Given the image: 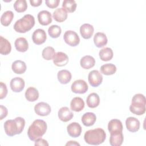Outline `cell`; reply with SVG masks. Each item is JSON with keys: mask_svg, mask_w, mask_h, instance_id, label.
<instances>
[{"mask_svg": "<svg viewBox=\"0 0 146 146\" xmlns=\"http://www.w3.org/2000/svg\"><path fill=\"white\" fill-rule=\"evenodd\" d=\"M68 62V57L67 55L63 52H58L53 58V63L58 67H62Z\"/></svg>", "mask_w": 146, "mask_h": 146, "instance_id": "7c38bea8", "label": "cell"}, {"mask_svg": "<svg viewBox=\"0 0 146 146\" xmlns=\"http://www.w3.org/2000/svg\"><path fill=\"white\" fill-rule=\"evenodd\" d=\"M25 98L29 102H35L39 98V92L33 87H29L25 92Z\"/></svg>", "mask_w": 146, "mask_h": 146, "instance_id": "f1b7e54d", "label": "cell"}, {"mask_svg": "<svg viewBox=\"0 0 146 146\" xmlns=\"http://www.w3.org/2000/svg\"><path fill=\"white\" fill-rule=\"evenodd\" d=\"M53 18L56 22H64L67 18V12L63 8H58L54 11Z\"/></svg>", "mask_w": 146, "mask_h": 146, "instance_id": "f546056e", "label": "cell"}, {"mask_svg": "<svg viewBox=\"0 0 146 146\" xmlns=\"http://www.w3.org/2000/svg\"><path fill=\"white\" fill-rule=\"evenodd\" d=\"M57 77L59 82L63 84H67L71 80V72L67 70H62L58 72Z\"/></svg>", "mask_w": 146, "mask_h": 146, "instance_id": "d4e9b609", "label": "cell"}, {"mask_svg": "<svg viewBox=\"0 0 146 146\" xmlns=\"http://www.w3.org/2000/svg\"><path fill=\"white\" fill-rule=\"evenodd\" d=\"M62 30L60 26L58 25H52L48 29V35L52 38H57L61 34Z\"/></svg>", "mask_w": 146, "mask_h": 146, "instance_id": "8d00e7d4", "label": "cell"}, {"mask_svg": "<svg viewBox=\"0 0 146 146\" xmlns=\"http://www.w3.org/2000/svg\"><path fill=\"white\" fill-rule=\"evenodd\" d=\"M94 31L93 26L88 23L83 24L80 27V33L84 39H90L92 36Z\"/></svg>", "mask_w": 146, "mask_h": 146, "instance_id": "ac0fdd59", "label": "cell"}, {"mask_svg": "<svg viewBox=\"0 0 146 146\" xmlns=\"http://www.w3.org/2000/svg\"><path fill=\"white\" fill-rule=\"evenodd\" d=\"M76 3L74 0H64L62 3L63 8L68 13H73L76 8Z\"/></svg>", "mask_w": 146, "mask_h": 146, "instance_id": "836d02e7", "label": "cell"}, {"mask_svg": "<svg viewBox=\"0 0 146 146\" xmlns=\"http://www.w3.org/2000/svg\"><path fill=\"white\" fill-rule=\"evenodd\" d=\"M34 111L38 115L45 116L50 113L51 108L48 104L45 102H39L35 106Z\"/></svg>", "mask_w": 146, "mask_h": 146, "instance_id": "9c48e42d", "label": "cell"}, {"mask_svg": "<svg viewBox=\"0 0 146 146\" xmlns=\"http://www.w3.org/2000/svg\"><path fill=\"white\" fill-rule=\"evenodd\" d=\"M1 107V117H0V119L2 120L3 118L6 117L7 115V113H8V111L6 107L1 105L0 106Z\"/></svg>", "mask_w": 146, "mask_h": 146, "instance_id": "ab89813d", "label": "cell"}, {"mask_svg": "<svg viewBox=\"0 0 146 146\" xmlns=\"http://www.w3.org/2000/svg\"><path fill=\"white\" fill-rule=\"evenodd\" d=\"M73 116V113L67 107H63L58 111V117L63 122H67L71 120Z\"/></svg>", "mask_w": 146, "mask_h": 146, "instance_id": "e0dca14e", "label": "cell"}, {"mask_svg": "<svg viewBox=\"0 0 146 146\" xmlns=\"http://www.w3.org/2000/svg\"><path fill=\"white\" fill-rule=\"evenodd\" d=\"M30 3L32 6L37 7L40 6L42 4V0H30Z\"/></svg>", "mask_w": 146, "mask_h": 146, "instance_id": "b9f144b4", "label": "cell"}, {"mask_svg": "<svg viewBox=\"0 0 146 146\" xmlns=\"http://www.w3.org/2000/svg\"><path fill=\"white\" fill-rule=\"evenodd\" d=\"M14 45L16 50L21 52H26L29 48V43L26 39L23 37L17 38L15 41Z\"/></svg>", "mask_w": 146, "mask_h": 146, "instance_id": "603a6c76", "label": "cell"}, {"mask_svg": "<svg viewBox=\"0 0 146 146\" xmlns=\"http://www.w3.org/2000/svg\"><path fill=\"white\" fill-rule=\"evenodd\" d=\"M71 88L73 92L80 94L86 93L88 89L87 83L82 79H79L74 81L72 84Z\"/></svg>", "mask_w": 146, "mask_h": 146, "instance_id": "52a82bcc", "label": "cell"}, {"mask_svg": "<svg viewBox=\"0 0 146 146\" xmlns=\"http://www.w3.org/2000/svg\"><path fill=\"white\" fill-rule=\"evenodd\" d=\"M80 64L83 68L90 69L95 66V60L90 55H86L81 58Z\"/></svg>", "mask_w": 146, "mask_h": 146, "instance_id": "83f0119b", "label": "cell"}, {"mask_svg": "<svg viewBox=\"0 0 146 146\" xmlns=\"http://www.w3.org/2000/svg\"><path fill=\"white\" fill-rule=\"evenodd\" d=\"M86 103L88 107L91 108H96L100 103V98L99 95L95 92L89 94L87 98Z\"/></svg>", "mask_w": 146, "mask_h": 146, "instance_id": "4316f807", "label": "cell"}, {"mask_svg": "<svg viewBox=\"0 0 146 146\" xmlns=\"http://www.w3.org/2000/svg\"><path fill=\"white\" fill-rule=\"evenodd\" d=\"M124 140L122 132L111 133L110 137V144L112 146H120Z\"/></svg>", "mask_w": 146, "mask_h": 146, "instance_id": "cb8c5ba5", "label": "cell"}, {"mask_svg": "<svg viewBox=\"0 0 146 146\" xmlns=\"http://www.w3.org/2000/svg\"><path fill=\"white\" fill-rule=\"evenodd\" d=\"M42 55V57L44 59L47 60H50L53 59V58L55 55V51L54 48L52 47L48 46L45 47L43 50Z\"/></svg>", "mask_w": 146, "mask_h": 146, "instance_id": "e575fe53", "label": "cell"}, {"mask_svg": "<svg viewBox=\"0 0 146 146\" xmlns=\"http://www.w3.org/2000/svg\"><path fill=\"white\" fill-rule=\"evenodd\" d=\"M67 130L70 136L72 137H78L81 134L82 127L78 123L73 122L68 125Z\"/></svg>", "mask_w": 146, "mask_h": 146, "instance_id": "5bb4252c", "label": "cell"}, {"mask_svg": "<svg viewBox=\"0 0 146 146\" xmlns=\"http://www.w3.org/2000/svg\"><path fill=\"white\" fill-rule=\"evenodd\" d=\"M14 8L18 13L25 12L27 8V2L25 0H17L14 3Z\"/></svg>", "mask_w": 146, "mask_h": 146, "instance_id": "d590c367", "label": "cell"}, {"mask_svg": "<svg viewBox=\"0 0 146 146\" xmlns=\"http://www.w3.org/2000/svg\"><path fill=\"white\" fill-rule=\"evenodd\" d=\"M47 128V124L44 120L41 119L34 120L29 127L27 131L29 138L32 141L40 138L46 133Z\"/></svg>", "mask_w": 146, "mask_h": 146, "instance_id": "7a4b0ae2", "label": "cell"}, {"mask_svg": "<svg viewBox=\"0 0 146 146\" xmlns=\"http://www.w3.org/2000/svg\"><path fill=\"white\" fill-rule=\"evenodd\" d=\"M100 72L106 75H111L114 74L116 71V67L112 63H107L103 64L100 67Z\"/></svg>", "mask_w": 146, "mask_h": 146, "instance_id": "1f68e13d", "label": "cell"}, {"mask_svg": "<svg viewBox=\"0 0 146 146\" xmlns=\"http://www.w3.org/2000/svg\"><path fill=\"white\" fill-rule=\"evenodd\" d=\"M65 42L70 46H76L80 42V38L77 33L72 30L66 31L63 35Z\"/></svg>", "mask_w": 146, "mask_h": 146, "instance_id": "8992f818", "label": "cell"}, {"mask_svg": "<svg viewBox=\"0 0 146 146\" xmlns=\"http://www.w3.org/2000/svg\"><path fill=\"white\" fill-rule=\"evenodd\" d=\"M0 88H1V92H0V99H2L5 98L7 94V89L6 85L3 82L0 83Z\"/></svg>", "mask_w": 146, "mask_h": 146, "instance_id": "74e56055", "label": "cell"}, {"mask_svg": "<svg viewBox=\"0 0 146 146\" xmlns=\"http://www.w3.org/2000/svg\"><path fill=\"white\" fill-rule=\"evenodd\" d=\"M99 57L103 61H108L113 58V53L112 50L110 47H105L100 50Z\"/></svg>", "mask_w": 146, "mask_h": 146, "instance_id": "4dcf8cb0", "label": "cell"}, {"mask_svg": "<svg viewBox=\"0 0 146 146\" xmlns=\"http://www.w3.org/2000/svg\"><path fill=\"white\" fill-rule=\"evenodd\" d=\"M47 39V35L44 30L38 29L35 30L32 35L33 42L38 45L43 44L45 42Z\"/></svg>", "mask_w": 146, "mask_h": 146, "instance_id": "30bf717a", "label": "cell"}, {"mask_svg": "<svg viewBox=\"0 0 146 146\" xmlns=\"http://www.w3.org/2000/svg\"><path fill=\"white\" fill-rule=\"evenodd\" d=\"M35 25V18L31 14H26L16 21L14 29L19 33H25L30 30Z\"/></svg>", "mask_w": 146, "mask_h": 146, "instance_id": "277c9868", "label": "cell"}, {"mask_svg": "<svg viewBox=\"0 0 146 146\" xmlns=\"http://www.w3.org/2000/svg\"><path fill=\"white\" fill-rule=\"evenodd\" d=\"M96 120V116L93 112H86L82 117V122L86 127H90L94 124Z\"/></svg>", "mask_w": 146, "mask_h": 146, "instance_id": "44dd1931", "label": "cell"}, {"mask_svg": "<svg viewBox=\"0 0 146 146\" xmlns=\"http://www.w3.org/2000/svg\"><path fill=\"white\" fill-rule=\"evenodd\" d=\"M90 84L94 87L99 86L103 81V76L98 70H92L90 72L88 76Z\"/></svg>", "mask_w": 146, "mask_h": 146, "instance_id": "ba28073f", "label": "cell"}, {"mask_svg": "<svg viewBox=\"0 0 146 146\" xmlns=\"http://www.w3.org/2000/svg\"><path fill=\"white\" fill-rule=\"evenodd\" d=\"M35 145H48V143H47V141L42 138H39L38 139H36V140H35Z\"/></svg>", "mask_w": 146, "mask_h": 146, "instance_id": "60d3db41", "label": "cell"}, {"mask_svg": "<svg viewBox=\"0 0 146 146\" xmlns=\"http://www.w3.org/2000/svg\"><path fill=\"white\" fill-rule=\"evenodd\" d=\"M25 125V120L23 117H17L14 120H7L4 123L5 133L9 136L20 134Z\"/></svg>", "mask_w": 146, "mask_h": 146, "instance_id": "6da1fadb", "label": "cell"}, {"mask_svg": "<svg viewBox=\"0 0 146 146\" xmlns=\"http://www.w3.org/2000/svg\"><path fill=\"white\" fill-rule=\"evenodd\" d=\"M10 88L11 90L15 92H19L22 91L25 87L24 80L19 77H15L10 81Z\"/></svg>", "mask_w": 146, "mask_h": 146, "instance_id": "8fae6325", "label": "cell"}, {"mask_svg": "<svg viewBox=\"0 0 146 146\" xmlns=\"http://www.w3.org/2000/svg\"><path fill=\"white\" fill-rule=\"evenodd\" d=\"M26 63L21 60H17L14 61L12 63L11 68L13 72L17 74H23L26 70Z\"/></svg>", "mask_w": 146, "mask_h": 146, "instance_id": "7402d4cb", "label": "cell"}, {"mask_svg": "<svg viewBox=\"0 0 146 146\" xmlns=\"http://www.w3.org/2000/svg\"><path fill=\"white\" fill-rule=\"evenodd\" d=\"M70 107L74 111L80 112L84 107V102L81 98L75 97L71 101Z\"/></svg>", "mask_w": 146, "mask_h": 146, "instance_id": "ffe728a7", "label": "cell"}, {"mask_svg": "<svg viewBox=\"0 0 146 146\" xmlns=\"http://www.w3.org/2000/svg\"><path fill=\"white\" fill-rule=\"evenodd\" d=\"M108 129L110 134L122 132L123 125L121 121L118 119L111 120L108 124Z\"/></svg>", "mask_w": 146, "mask_h": 146, "instance_id": "9a60e30c", "label": "cell"}, {"mask_svg": "<svg viewBox=\"0 0 146 146\" xmlns=\"http://www.w3.org/2000/svg\"><path fill=\"white\" fill-rule=\"evenodd\" d=\"M94 44L97 47L100 48L107 44L108 40L106 35L104 33L99 32L95 34L94 37Z\"/></svg>", "mask_w": 146, "mask_h": 146, "instance_id": "d6986e66", "label": "cell"}, {"mask_svg": "<svg viewBox=\"0 0 146 146\" xmlns=\"http://www.w3.org/2000/svg\"><path fill=\"white\" fill-rule=\"evenodd\" d=\"M38 19L40 25L47 26L51 23L52 16L49 11L47 10H42L38 13Z\"/></svg>", "mask_w": 146, "mask_h": 146, "instance_id": "2e32d148", "label": "cell"}, {"mask_svg": "<svg viewBox=\"0 0 146 146\" xmlns=\"http://www.w3.org/2000/svg\"><path fill=\"white\" fill-rule=\"evenodd\" d=\"M145 104L146 99L144 95L141 94H135L132 99L129 110L133 114L142 115L145 112Z\"/></svg>", "mask_w": 146, "mask_h": 146, "instance_id": "5b68a950", "label": "cell"}, {"mask_svg": "<svg viewBox=\"0 0 146 146\" xmlns=\"http://www.w3.org/2000/svg\"><path fill=\"white\" fill-rule=\"evenodd\" d=\"M14 18V13L11 11L4 12L1 17V22L3 26H8Z\"/></svg>", "mask_w": 146, "mask_h": 146, "instance_id": "d6a6232c", "label": "cell"}, {"mask_svg": "<svg viewBox=\"0 0 146 146\" xmlns=\"http://www.w3.org/2000/svg\"><path fill=\"white\" fill-rule=\"evenodd\" d=\"M66 145H80V144L75 141H70L66 144Z\"/></svg>", "mask_w": 146, "mask_h": 146, "instance_id": "7bdbcfd3", "label": "cell"}, {"mask_svg": "<svg viewBox=\"0 0 146 146\" xmlns=\"http://www.w3.org/2000/svg\"><path fill=\"white\" fill-rule=\"evenodd\" d=\"M60 2L59 0H46L45 3L46 5L51 9L55 8L58 6L59 3Z\"/></svg>", "mask_w": 146, "mask_h": 146, "instance_id": "f35d334b", "label": "cell"}, {"mask_svg": "<svg viewBox=\"0 0 146 146\" xmlns=\"http://www.w3.org/2000/svg\"><path fill=\"white\" fill-rule=\"evenodd\" d=\"M106 138L105 131L100 128L88 130L86 132L84 135V141L90 145H99L105 141Z\"/></svg>", "mask_w": 146, "mask_h": 146, "instance_id": "3957f363", "label": "cell"}, {"mask_svg": "<svg viewBox=\"0 0 146 146\" xmlns=\"http://www.w3.org/2000/svg\"><path fill=\"white\" fill-rule=\"evenodd\" d=\"M127 129L131 132H136L140 128V121L135 117H129L125 120Z\"/></svg>", "mask_w": 146, "mask_h": 146, "instance_id": "4fadbf2b", "label": "cell"}, {"mask_svg": "<svg viewBox=\"0 0 146 146\" xmlns=\"http://www.w3.org/2000/svg\"><path fill=\"white\" fill-rule=\"evenodd\" d=\"M11 50V46L10 42L3 38L2 36H0V53L2 55H7Z\"/></svg>", "mask_w": 146, "mask_h": 146, "instance_id": "484cf974", "label": "cell"}]
</instances>
